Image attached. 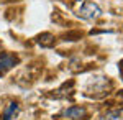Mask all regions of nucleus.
I'll list each match as a JSON object with an SVG mask.
<instances>
[{
	"label": "nucleus",
	"mask_w": 123,
	"mask_h": 120,
	"mask_svg": "<svg viewBox=\"0 0 123 120\" xmlns=\"http://www.w3.org/2000/svg\"><path fill=\"white\" fill-rule=\"evenodd\" d=\"M18 113H20V105L17 102H10L8 105L3 109L2 117H3V120H15L18 117Z\"/></svg>",
	"instance_id": "nucleus-3"
},
{
	"label": "nucleus",
	"mask_w": 123,
	"mask_h": 120,
	"mask_svg": "<svg viewBox=\"0 0 123 120\" xmlns=\"http://www.w3.org/2000/svg\"><path fill=\"white\" fill-rule=\"evenodd\" d=\"M122 74H123V63H122Z\"/></svg>",
	"instance_id": "nucleus-7"
},
{
	"label": "nucleus",
	"mask_w": 123,
	"mask_h": 120,
	"mask_svg": "<svg viewBox=\"0 0 123 120\" xmlns=\"http://www.w3.org/2000/svg\"><path fill=\"white\" fill-rule=\"evenodd\" d=\"M17 63H18V59H17L15 56L3 54L2 58H0V76H2V74H5L8 69H12Z\"/></svg>",
	"instance_id": "nucleus-4"
},
{
	"label": "nucleus",
	"mask_w": 123,
	"mask_h": 120,
	"mask_svg": "<svg viewBox=\"0 0 123 120\" xmlns=\"http://www.w3.org/2000/svg\"><path fill=\"white\" fill-rule=\"evenodd\" d=\"M38 43L43 45V46H51V45L54 43V36L49 35V33H43V35L38 36Z\"/></svg>",
	"instance_id": "nucleus-6"
},
{
	"label": "nucleus",
	"mask_w": 123,
	"mask_h": 120,
	"mask_svg": "<svg viewBox=\"0 0 123 120\" xmlns=\"http://www.w3.org/2000/svg\"><path fill=\"white\" fill-rule=\"evenodd\" d=\"M85 115H87V112H85L84 107H76L74 105V107L66 109L59 115V119H62V120H84Z\"/></svg>",
	"instance_id": "nucleus-2"
},
{
	"label": "nucleus",
	"mask_w": 123,
	"mask_h": 120,
	"mask_svg": "<svg viewBox=\"0 0 123 120\" xmlns=\"http://www.w3.org/2000/svg\"><path fill=\"white\" fill-rule=\"evenodd\" d=\"M102 120H123V109H113L105 113Z\"/></svg>",
	"instance_id": "nucleus-5"
},
{
	"label": "nucleus",
	"mask_w": 123,
	"mask_h": 120,
	"mask_svg": "<svg viewBox=\"0 0 123 120\" xmlns=\"http://www.w3.org/2000/svg\"><path fill=\"white\" fill-rule=\"evenodd\" d=\"M100 13H102L100 7H98L97 3H94V2H84V3L79 7V10H77V15H79L80 18H84V20L98 18Z\"/></svg>",
	"instance_id": "nucleus-1"
}]
</instances>
